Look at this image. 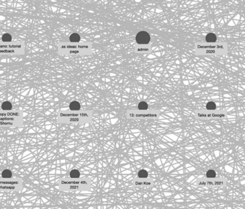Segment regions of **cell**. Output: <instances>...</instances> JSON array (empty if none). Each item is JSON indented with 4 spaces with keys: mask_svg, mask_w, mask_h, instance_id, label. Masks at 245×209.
Here are the masks:
<instances>
[{
    "mask_svg": "<svg viewBox=\"0 0 245 209\" xmlns=\"http://www.w3.org/2000/svg\"><path fill=\"white\" fill-rule=\"evenodd\" d=\"M206 108L208 110H214L216 108V104L215 103L212 102V101H210L206 105Z\"/></svg>",
    "mask_w": 245,
    "mask_h": 209,
    "instance_id": "4fadbf2b",
    "label": "cell"
},
{
    "mask_svg": "<svg viewBox=\"0 0 245 209\" xmlns=\"http://www.w3.org/2000/svg\"><path fill=\"white\" fill-rule=\"evenodd\" d=\"M70 40L72 42H78L80 40V36L77 33L72 34L70 37Z\"/></svg>",
    "mask_w": 245,
    "mask_h": 209,
    "instance_id": "9c48e42d",
    "label": "cell"
},
{
    "mask_svg": "<svg viewBox=\"0 0 245 209\" xmlns=\"http://www.w3.org/2000/svg\"><path fill=\"white\" fill-rule=\"evenodd\" d=\"M69 108H70V110L72 111H77L80 110L81 104L78 101H73L70 102V104L69 105Z\"/></svg>",
    "mask_w": 245,
    "mask_h": 209,
    "instance_id": "3957f363",
    "label": "cell"
},
{
    "mask_svg": "<svg viewBox=\"0 0 245 209\" xmlns=\"http://www.w3.org/2000/svg\"><path fill=\"white\" fill-rule=\"evenodd\" d=\"M206 176L208 177H214L215 176H216V173H215V171L214 170H209L207 173H206Z\"/></svg>",
    "mask_w": 245,
    "mask_h": 209,
    "instance_id": "5bb4252c",
    "label": "cell"
},
{
    "mask_svg": "<svg viewBox=\"0 0 245 209\" xmlns=\"http://www.w3.org/2000/svg\"><path fill=\"white\" fill-rule=\"evenodd\" d=\"M206 40L208 42H215L216 40V37L213 33L208 34L206 37Z\"/></svg>",
    "mask_w": 245,
    "mask_h": 209,
    "instance_id": "8992f818",
    "label": "cell"
},
{
    "mask_svg": "<svg viewBox=\"0 0 245 209\" xmlns=\"http://www.w3.org/2000/svg\"><path fill=\"white\" fill-rule=\"evenodd\" d=\"M137 42L140 45H146L148 44L150 41V36L149 34L145 31H142L138 33L136 36Z\"/></svg>",
    "mask_w": 245,
    "mask_h": 209,
    "instance_id": "7a4b0ae2",
    "label": "cell"
},
{
    "mask_svg": "<svg viewBox=\"0 0 245 209\" xmlns=\"http://www.w3.org/2000/svg\"><path fill=\"white\" fill-rule=\"evenodd\" d=\"M138 176L140 177H142V178H144V177H147V176H148V173H147V172L146 171V170H140V172L138 173Z\"/></svg>",
    "mask_w": 245,
    "mask_h": 209,
    "instance_id": "8fae6325",
    "label": "cell"
},
{
    "mask_svg": "<svg viewBox=\"0 0 245 209\" xmlns=\"http://www.w3.org/2000/svg\"><path fill=\"white\" fill-rule=\"evenodd\" d=\"M22 120V117L17 116H0V126L14 127Z\"/></svg>",
    "mask_w": 245,
    "mask_h": 209,
    "instance_id": "6da1fadb",
    "label": "cell"
},
{
    "mask_svg": "<svg viewBox=\"0 0 245 209\" xmlns=\"http://www.w3.org/2000/svg\"><path fill=\"white\" fill-rule=\"evenodd\" d=\"M11 39H12V37L9 34H4V36L2 37V40L4 42H9V41H11Z\"/></svg>",
    "mask_w": 245,
    "mask_h": 209,
    "instance_id": "9a60e30c",
    "label": "cell"
},
{
    "mask_svg": "<svg viewBox=\"0 0 245 209\" xmlns=\"http://www.w3.org/2000/svg\"><path fill=\"white\" fill-rule=\"evenodd\" d=\"M138 108H139V109H140V110H146V109H147V108H148V105H147V104L146 102L142 101V102H140L139 104Z\"/></svg>",
    "mask_w": 245,
    "mask_h": 209,
    "instance_id": "30bf717a",
    "label": "cell"
},
{
    "mask_svg": "<svg viewBox=\"0 0 245 209\" xmlns=\"http://www.w3.org/2000/svg\"><path fill=\"white\" fill-rule=\"evenodd\" d=\"M70 177L72 179H77L80 177V172L78 170H72L70 172Z\"/></svg>",
    "mask_w": 245,
    "mask_h": 209,
    "instance_id": "52a82bcc",
    "label": "cell"
},
{
    "mask_svg": "<svg viewBox=\"0 0 245 209\" xmlns=\"http://www.w3.org/2000/svg\"><path fill=\"white\" fill-rule=\"evenodd\" d=\"M79 53V51H78V50H70V53Z\"/></svg>",
    "mask_w": 245,
    "mask_h": 209,
    "instance_id": "e0dca14e",
    "label": "cell"
},
{
    "mask_svg": "<svg viewBox=\"0 0 245 209\" xmlns=\"http://www.w3.org/2000/svg\"><path fill=\"white\" fill-rule=\"evenodd\" d=\"M1 110L3 111H9L12 110V104L9 101H4L1 104Z\"/></svg>",
    "mask_w": 245,
    "mask_h": 209,
    "instance_id": "277c9868",
    "label": "cell"
},
{
    "mask_svg": "<svg viewBox=\"0 0 245 209\" xmlns=\"http://www.w3.org/2000/svg\"><path fill=\"white\" fill-rule=\"evenodd\" d=\"M13 50H0V53H14Z\"/></svg>",
    "mask_w": 245,
    "mask_h": 209,
    "instance_id": "2e32d148",
    "label": "cell"
},
{
    "mask_svg": "<svg viewBox=\"0 0 245 209\" xmlns=\"http://www.w3.org/2000/svg\"><path fill=\"white\" fill-rule=\"evenodd\" d=\"M12 177V173L9 170H4L1 173V177L3 179H10Z\"/></svg>",
    "mask_w": 245,
    "mask_h": 209,
    "instance_id": "5b68a950",
    "label": "cell"
},
{
    "mask_svg": "<svg viewBox=\"0 0 245 209\" xmlns=\"http://www.w3.org/2000/svg\"><path fill=\"white\" fill-rule=\"evenodd\" d=\"M18 186H8L7 185H0V189H4V190H14L17 188Z\"/></svg>",
    "mask_w": 245,
    "mask_h": 209,
    "instance_id": "7c38bea8",
    "label": "cell"
},
{
    "mask_svg": "<svg viewBox=\"0 0 245 209\" xmlns=\"http://www.w3.org/2000/svg\"><path fill=\"white\" fill-rule=\"evenodd\" d=\"M0 185H20V182L19 181H10V180H0Z\"/></svg>",
    "mask_w": 245,
    "mask_h": 209,
    "instance_id": "ba28073f",
    "label": "cell"
}]
</instances>
